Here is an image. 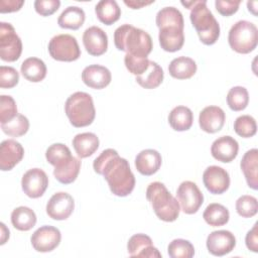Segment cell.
<instances>
[{"mask_svg":"<svg viewBox=\"0 0 258 258\" xmlns=\"http://www.w3.org/2000/svg\"><path fill=\"white\" fill-rule=\"evenodd\" d=\"M95 172L104 176L110 190L117 197L129 196L135 186V176L127 159L120 157L115 149L108 148L94 160Z\"/></svg>","mask_w":258,"mask_h":258,"instance_id":"6da1fadb","label":"cell"},{"mask_svg":"<svg viewBox=\"0 0 258 258\" xmlns=\"http://www.w3.org/2000/svg\"><path fill=\"white\" fill-rule=\"evenodd\" d=\"M114 43L117 49L136 57H147L153 47L151 36L131 24H123L115 30Z\"/></svg>","mask_w":258,"mask_h":258,"instance_id":"7a4b0ae2","label":"cell"},{"mask_svg":"<svg viewBox=\"0 0 258 258\" xmlns=\"http://www.w3.org/2000/svg\"><path fill=\"white\" fill-rule=\"evenodd\" d=\"M146 199L161 221L173 222L178 218L179 203L162 182H151L146 188Z\"/></svg>","mask_w":258,"mask_h":258,"instance_id":"3957f363","label":"cell"},{"mask_svg":"<svg viewBox=\"0 0 258 258\" xmlns=\"http://www.w3.org/2000/svg\"><path fill=\"white\" fill-rule=\"evenodd\" d=\"M189 18L200 40L204 44L212 45L217 42L220 36V24L207 7L206 0L194 1Z\"/></svg>","mask_w":258,"mask_h":258,"instance_id":"277c9868","label":"cell"},{"mask_svg":"<svg viewBox=\"0 0 258 258\" xmlns=\"http://www.w3.org/2000/svg\"><path fill=\"white\" fill-rule=\"evenodd\" d=\"M64 112L74 127L81 128L91 125L96 116L92 96L85 92L72 94L66 101Z\"/></svg>","mask_w":258,"mask_h":258,"instance_id":"5b68a950","label":"cell"},{"mask_svg":"<svg viewBox=\"0 0 258 258\" xmlns=\"http://www.w3.org/2000/svg\"><path fill=\"white\" fill-rule=\"evenodd\" d=\"M228 42L230 47L238 53L253 51L258 43V29L256 25L247 20H239L229 30Z\"/></svg>","mask_w":258,"mask_h":258,"instance_id":"8992f818","label":"cell"},{"mask_svg":"<svg viewBox=\"0 0 258 258\" xmlns=\"http://www.w3.org/2000/svg\"><path fill=\"white\" fill-rule=\"evenodd\" d=\"M50 56L58 61H74L81 56L79 43L71 34H57L48 43Z\"/></svg>","mask_w":258,"mask_h":258,"instance_id":"52a82bcc","label":"cell"},{"mask_svg":"<svg viewBox=\"0 0 258 258\" xmlns=\"http://www.w3.org/2000/svg\"><path fill=\"white\" fill-rule=\"evenodd\" d=\"M22 52V41L12 24L0 23V57L4 61L17 60Z\"/></svg>","mask_w":258,"mask_h":258,"instance_id":"ba28073f","label":"cell"},{"mask_svg":"<svg viewBox=\"0 0 258 258\" xmlns=\"http://www.w3.org/2000/svg\"><path fill=\"white\" fill-rule=\"evenodd\" d=\"M176 197L180 209L187 215L196 214L204 203V195L198 185L190 180L182 181L177 189Z\"/></svg>","mask_w":258,"mask_h":258,"instance_id":"9c48e42d","label":"cell"},{"mask_svg":"<svg viewBox=\"0 0 258 258\" xmlns=\"http://www.w3.org/2000/svg\"><path fill=\"white\" fill-rule=\"evenodd\" d=\"M61 234L59 230L53 226H41L30 238L31 245L37 252H50L54 250L60 243Z\"/></svg>","mask_w":258,"mask_h":258,"instance_id":"30bf717a","label":"cell"},{"mask_svg":"<svg viewBox=\"0 0 258 258\" xmlns=\"http://www.w3.org/2000/svg\"><path fill=\"white\" fill-rule=\"evenodd\" d=\"M21 186L27 197L31 199L40 198L48 186V177L42 169L31 168L23 174Z\"/></svg>","mask_w":258,"mask_h":258,"instance_id":"8fae6325","label":"cell"},{"mask_svg":"<svg viewBox=\"0 0 258 258\" xmlns=\"http://www.w3.org/2000/svg\"><path fill=\"white\" fill-rule=\"evenodd\" d=\"M74 209L75 201L73 197L64 191L55 192L46 204V214L56 221L67 220L73 214Z\"/></svg>","mask_w":258,"mask_h":258,"instance_id":"7c38bea8","label":"cell"},{"mask_svg":"<svg viewBox=\"0 0 258 258\" xmlns=\"http://www.w3.org/2000/svg\"><path fill=\"white\" fill-rule=\"evenodd\" d=\"M203 182L211 194L221 195L230 186V175L223 167L211 165L203 173Z\"/></svg>","mask_w":258,"mask_h":258,"instance_id":"4fadbf2b","label":"cell"},{"mask_svg":"<svg viewBox=\"0 0 258 258\" xmlns=\"http://www.w3.org/2000/svg\"><path fill=\"white\" fill-rule=\"evenodd\" d=\"M236 246L234 234L227 230L212 232L207 238L208 251L214 256H224L232 252Z\"/></svg>","mask_w":258,"mask_h":258,"instance_id":"5bb4252c","label":"cell"},{"mask_svg":"<svg viewBox=\"0 0 258 258\" xmlns=\"http://www.w3.org/2000/svg\"><path fill=\"white\" fill-rule=\"evenodd\" d=\"M83 43L89 54L99 56L107 51L108 36L102 28L91 26L84 31Z\"/></svg>","mask_w":258,"mask_h":258,"instance_id":"9a60e30c","label":"cell"},{"mask_svg":"<svg viewBox=\"0 0 258 258\" xmlns=\"http://www.w3.org/2000/svg\"><path fill=\"white\" fill-rule=\"evenodd\" d=\"M24 156L22 145L14 139L2 141L0 145V169L2 171L11 170L18 164Z\"/></svg>","mask_w":258,"mask_h":258,"instance_id":"2e32d148","label":"cell"},{"mask_svg":"<svg viewBox=\"0 0 258 258\" xmlns=\"http://www.w3.org/2000/svg\"><path fill=\"white\" fill-rule=\"evenodd\" d=\"M127 251L132 257H161L158 249L153 246L151 238L142 233L135 234L129 239L127 243Z\"/></svg>","mask_w":258,"mask_h":258,"instance_id":"e0dca14e","label":"cell"},{"mask_svg":"<svg viewBox=\"0 0 258 258\" xmlns=\"http://www.w3.org/2000/svg\"><path fill=\"white\" fill-rule=\"evenodd\" d=\"M225 120V112L218 106H208L204 108L199 116L200 127L207 133L219 132L223 128Z\"/></svg>","mask_w":258,"mask_h":258,"instance_id":"ac0fdd59","label":"cell"},{"mask_svg":"<svg viewBox=\"0 0 258 258\" xmlns=\"http://www.w3.org/2000/svg\"><path fill=\"white\" fill-rule=\"evenodd\" d=\"M239 144L236 139L231 136H221L217 138L212 146V156L221 162H231L238 155Z\"/></svg>","mask_w":258,"mask_h":258,"instance_id":"d6986e66","label":"cell"},{"mask_svg":"<svg viewBox=\"0 0 258 258\" xmlns=\"http://www.w3.org/2000/svg\"><path fill=\"white\" fill-rule=\"evenodd\" d=\"M111 72L106 67L100 64L88 66L82 72V81L92 89H104L111 83Z\"/></svg>","mask_w":258,"mask_h":258,"instance_id":"ffe728a7","label":"cell"},{"mask_svg":"<svg viewBox=\"0 0 258 258\" xmlns=\"http://www.w3.org/2000/svg\"><path fill=\"white\" fill-rule=\"evenodd\" d=\"M162 163L160 153L155 149H144L135 158V167L142 175H152L158 171Z\"/></svg>","mask_w":258,"mask_h":258,"instance_id":"44dd1931","label":"cell"},{"mask_svg":"<svg viewBox=\"0 0 258 258\" xmlns=\"http://www.w3.org/2000/svg\"><path fill=\"white\" fill-rule=\"evenodd\" d=\"M159 44L161 48L168 52L179 50L184 43L183 29L178 27H162L159 29L158 34Z\"/></svg>","mask_w":258,"mask_h":258,"instance_id":"7402d4cb","label":"cell"},{"mask_svg":"<svg viewBox=\"0 0 258 258\" xmlns=\"http://www.w3.org/2000/svg\"><path fill=\"white\" fill-rule=\"evenodd\" d=\"M240 165L247 184L256 190L258 188V150L256 148L248 150L243 155Z\"/></svg>","mask_w":258,"mask_h":258,"instance_id":"603a6c76","label":"cell"},{"mask_svg":"<svg viewBox=\"0 0 258 258\" xmlns=\"http://www.w3.org/2000/svg\"><path fill=\"white\" fill-rule=\"evenodd\" d=\"M99 138L92 132L79 133L73 138V147L80 158L93 155L99 148Z\"/></svg>","mask_w":258,"mask_h":258,"instance_id":"cb8c5ba5","label":"cell"},{"mask_svg":"<svg viewBox=\"0 0 258 258\" xmlns=\"http://www.w3.org/2000/svg\"><path fill=\"white\" fill-rule=\"evenodd\" d=\"M169 75L177 80L190 79L197 72L196 61L187 56L173 58L168 66Z\"/></svg>","mask_w":258,"mask_h":258,"instance_id":"d4e9b609","label":"cell"},{"mask_svg":"<svg viewBox=\"0 0 258 258\" xmlns=\"http://www.w3.org/2000/svg\"><path fill=\"white\" fill-rule=\"evenodd\" d=\"M75 156L72 155L70 148L62 143L51 144L45 152V158L48 163L54 166V169H59L68 165Z\"/></svg>","mask_w":258,"mask_h":258,"instance_id":"484cf974","label":"cell"},{"mask_svg":"<svg viewBox=\"0 0 258 258\" xmlns=\"http://www.w3.org/2000/svg\"><path fill=\"white\" fill-rule=\"evenodd\" d=\"M20 72L27 81L38 83L45 78L47 69L42 59L38 57H28L21 63Z\"/></svg>","mask_w":258,"mask_h":258,"instance_id":"4316f807","label":"cell"},{"mask_svg":"<svg viewBox=\"0 0 258 258\" xmlns=\"http://www.w3.org/2000/svg\"><path fill=\"white\" fill-rule=\"evenodd\" d=\"M194 122L191 110L185 106L174 107L168 115V123L175 131L188 130Z\"/></svg>","mask_w":258,"mask_h":258,"instance_id":"83f0119b","label":"cell"},{"mask_svg":"<svg viewBox=\"0 0 258 258\" xmlns=\"http://www.w3.org/2000/svg\"><path fill=\"white\" fill-rule=\"evenodd\" d=\"M85 11L78 6L67 7L58 16L57 24L61 28L66 29H79L85 22Z\"/></svg>","mask_w":258,"mask_h":258,"instance_id":"f1b7e54d","label":"cell"},{"mask_svg":"<svg viewBox=\"0 0 258 258\" xmlns=\"http://www.w3.org/2000/svg\"><path fill=\"white\" fill-rule=\"evenodd\" d=\"M95 12L98 19L106 25L115 23L121 16V9L115 0L99 1L95 6Z\"/></svg>","mask_w":258,"mask_h":258,"instance_id":"f546056e","label":"cell"},{"mask_svg":"<svg viewBox=\"0 0 258 258\" xmlns=\"http://www.w3.org/2000/svg\"><path fill=\"white\" fill-rule=\"evenodd\" d=\"M12 226L19 231H29L36 224V215L28 207H18L11 213Z\"/></svg>","mask_w":258,"mask_h":258,"instance_id":"4dcf8cb0","label":"cell"},{"mask_svg":"<svg viewBox=\"0 0 258 258\" xmlns=\"http://www.w3.org/2000/svg\"><path fill=\"white\" fill-rule=\"evenodd\" d=\"M156 25L160 29L162 27H178L182 28L184 27V22H183V16L181 12L172 6L169 7H164L160 9L157 14H156Z\"/></svg>","mask_w":258,"mask_h":258,"instance_id":"1f68e13d","label":"cell"},{"mask_svg":"<svg viewBox=\"0 0 258 258\" xmlns=\"http://www.w3.org/2000/svg\"><path fill=\"white\" fill-rule=\"evenodd\" d=\"M164 73L161 67L153 60H150L149 67L145 73L136 77V82L144 89H155L163 81Z\"/></svg>","mask_w":258,"mask_h":258,"instance_id":"d6a6232c","label":"cell"},{"mask_svg":"<svg viewBox=\"0 0 258 258\" xmlns=\"http://www.w3.org/2000/svg\"><path fill=\"white\" fill-rule=\"evenodd\" d=\"M203 218L208 225L212 227H220L229 222L230 213L225 206L218 203H212L204 211Z\"/></svg>","mask_w":258,"mask_h":258,"instance_id":"836d02e7","label":"cell"},{"mask_svg":"<svg viewBox=\"0 0 258 258\" xmlns=\"http://www.w3.org/2000/svg\"><path fill=\"white\" fill-rule=\"evenodd\" d=\"M249 103V93L246 88L241 86H236L230 89L227 95V104L229 108L233 111L244 110Z\"/></svg>","mask_w":258,"mask_h":258,"instance_id":"e575fe53","label":"cell"},{"mask_svg":"<svg viewBox=\"0 0 258 258\" xmlns=\"http://www.w3.org/2000/svg\"><path fill=\"white\" fill-rule=\"evenodd\" d=\"M1 129L9 136L20 137L27 133L29 129V121L24 115L17 114L10 121L1 124Z\"/></svg>","mask_w":258,"mask_h":258,"instance_id":"d590c367","label":"cell"},{"mask_svg":"<svg viewBox=\"0 0 258 258\" xmlns=\"http://www.w3.org/2000/svg\"><path fill=\"white\" fill-rule=\"evenodd\" d=\"M80 169L81 160L77 157H74V159L64 167L59 169H53V175L60 183L70 184L77 179Z\"/></svg>","mask_w":258,"mask_h":258,"instance_id":"8d00e7d4","label":"cell"},{"mask_svg":"<svg viewBox=\"0 0 258 258\" xmlns=\"http://www.w3.org/2000/svg\"><path fill=\"white\" fill-rule=\"evenodd\" d=\"M167 253L171 258H191L195 255V247L187 240L174 239L169 243Z\"/></svg>","mask_w":258,"mask_h":258,"instance_id":"74e56055","label":"cell"},{"mask_svg":"<svg viewBox=\"0 0 258 258\" xmlns=\"http://www.w3.org/2000/svg\"><path fill=\"white\" fill-rule=\"evenodd\" d=\"M234 131L243 138H249L256 134V120L250 115L239 116L234 122Z\"/></svg>","mask_w":258,"mask_h":258,"instance_id":"f35d334b","label":"cell"},{"mask_svg":"<svg viewBox=\"0 0 258 258\" xmlns=\"http://www.w3.org/2000/svg\"><path fill=\"white\" fill-rule=\"evenodd\" d=\"M236 211L242 218H251L257 214L258 203L253 196L244 195L236 201Z\"/></svg>","mask_w":258,"mask_h":258,"instance_id":"ab89813d","label":"cell"},{"mask_svg":"<svg viewBox=\"0 0 258 258\" xmlns=\"http://www.w3.org/2000/svg\"><path fill=\"white\" fill-rule=\"evenodd\" d=\"M17 112V106L14 99L11 96L2 95L0 97V122L1 124L6 123L13 119Z\"/></svg>","mask_w":258,"mask_h":258,"instance_id":"60d3db41","label":"cell"},{"mask_svg":"<svg viewBox=\"0 0 258 258\" xmlns=\"http://www.w3.org/2000/svg\"><path fill=\"white\" fill-rule=\"evenodd\" d=\"M150 60L148 57H136L128 53L125 54L124 63L126 69L134 76H140L145 73L149 67Z\"/></svg>","mask_w":258,"mask_h":258,"instance_id":"b9f144b4","label":"cell"},{"mask_svg":"<svg viewBox=\"0 0 258 258\" xmlns=\"http://www.w3.org/2000/svg\"><path fill=\"white\" fill-rule=\"evenodd\" d=\"M19 81L18 72L12 67H0V87L2 89L14 88Z\"/></svg>","mask_w":258,"mask_h":258,"instance_id":"7bdbcfd3","label":"cell"},{"mask_svg":"<svg viewBox=\"0 0 258 258\" xmlns=\"http://www.w3.org/2000/svg\"><path fill=\"white\" fill-rule=\"evenodd\" d=\"M60 6L59 0H36L34 2L35 11L41 16H49L57 11Z\"/></svg>","mask_w":258,"mask_h":258,"instance_id":"ee69618b","label":"cell"},{"mask_svg":"<svg viewBox=\"0 0 258 258\" xmlns=\"http://www.w3.org/2000/svg\"><path fill=\"white\" fill-rule=\"evenodd\" d=\"M241 4V1H234V0H216L215 6L217 11L223 15V16H231L235 14L239 6Z\"/></svg>","mask_w":258,"mask_h":258,"instance_id":"f6af8a7d","label":"cell"},{"mask_svg":"<svg viewBox=\"0 0 258 258\" xmlns=\"http://www.w3.org/2000/svg\"><path fill=\"white\" fill-rule=\"evenodd\" d=\"M245 243L250 251L258 252V223H255L253 228L247 233Z\"/></svg>","mask_w":258,"mask_h":258,"instance_id":"bcb514c9","label":"cell"},{"mask_svg":"<svg viewBox=\"0 0 258 258\" xmlns=\"http://www.w3.org/2000/svg\"><path fill=\"white\" fill-rule=\"evenodd\" d=\"M23 0H0V12L1 13H10L15 12L21 9L23 6Z\"/></svg>","mask_w":258,"mask_h":258,"instance_id":"7dc6e473","label":"cell"},{"mask_svg":"<svg viewBox=\"0 0 258 258\" xmlns=\"http://www.w3.org/2000/svg\"><path fill=\"white\" fill-rule=\"evenodd\" d=\"M154 2L153 1H136V0H124V3L125 5H127L128 7H130L131 9H140L144 6H147V5H150Z\"/></svg>","mask_w":258,"mask_h":258,"instance_id":"c3c4849f","label":"cell"},{"mask_svg":"<svg viewBox=\"0 0 258 258\" xmlns=\"http://www.w3.org/2000/svg\"><path fill=\"white\" fill-rule=\"evenodd\" d=\"M1 226V245H3L7 239H9V230L6 228L4 223L0 224Z\"/></svg>","mask_w":258,"mask_h":258,"instance_id":"681fc988","label":"cell"},{"mask_svg":"<svg viewBox=\"0 0 258 258\" xmlns=\"http://www.w3.org/2000/svg\"><path fill=\"white\" fill-rule=\"evenodd\" d=\"M247 7L248 10L253 14V15H257V1H248L247 2Z\"/></svg>","mask_w":258,"mask_h":258,"instance_id":"f907efd6","label":"cell"}]
</instances>
